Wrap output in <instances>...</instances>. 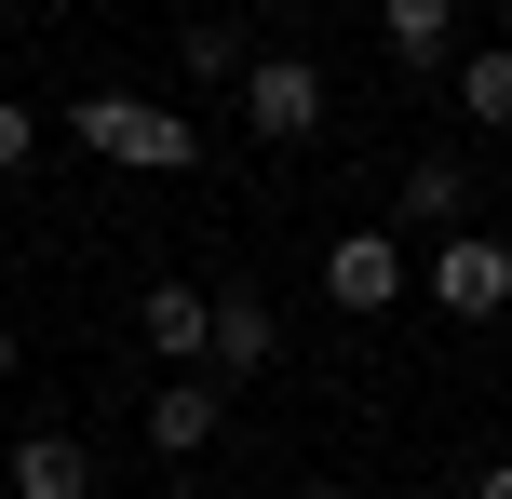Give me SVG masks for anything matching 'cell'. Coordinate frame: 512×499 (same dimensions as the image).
Wrapping results in <instances>:
<instances>
[{"instance_id": "cell-5", "label": "cell", "mask_w": 512, "mask_h": 499, "mask_svg": "<svg viewBox=\"0 0 512 499\" xmlns=\"http://www.w3.org/2000/svg\"><path fill=\"white\" fill-rule=\"evenodd\" d=\"M216 419H230V392H216V378H162V392H149V446H162V459H203Z\"/></svg>"}, {"instance_id": "cell-6", "label": "cell", "mask_w": 512, "mask_h": 499, "mask_svg": "<svg viewBox=\"0 0 512 499\" xmlns=\"http://www.w3.org/2000/svg\"><path fill=\"white\" fill-rule=\"evenodd\" d=\"M391 68H459V0H378Z\"/></svg>"}, {"instance_id": "cell-9", "label": "cell", "mask_w": 512, "mask_h": 499, "mask_svg": "<svg viewBox=\"0 0 512 499\" xmlns=\"http://www.w3.org/2000/svg\"><path fill=\"white\" fill-rule=\"evenodd\" d=\"M270 297H216V351H203V378H216V392H230V378H256V365H270Z\"/></svg>"}, {"instance_id": "cell-14", "label": "cell", "mask_w": 512, "mask_h": 499, "mask_svg": "<svg viewBox=\"0 0 512 499\" xmlns=\"http://www.w3.org/2000/svg\"><path fill=\"white\" fill-rule=\"evenodd\" d=\"M472 499H512V459H486V473H472Z\"/></svg>"}, {"instance_id": "cell-16", "label": "cell", "mask_w": 512, "mask_h": 499, "mask_svg": "<svg viewBox=\"0 0 512 499\" xmlns=\"http://www.w3.org/2000/svg\"><path fill=\"white\" fill-rule=\"evenodd\" d=\"M297 499H351V486H297Z\"/></svg>"}, {"instance_id": "cell-11", "label": "cell", "mask_w": 512, "mask_h": 499, "mask_svg": "<svg viewBox=\"0 0 512 499\" xmlns=\"http://www.w3.org/2000/svg\"><path fill=\"white\" fill-rule=\"evenodd\" d=\"M459 108L486 135H512V41H486V54H459Z\"/></svg>"}, {"instance_id": "cell-17", "label": "cell", "mask_w": 512, "mask_h": 499, "mask_svg": "<svg viewBox=\"0 0 512 499\" xmlns=\"http://www.w3.org/2000/svg\"><path fill=\"white\" fill-rule=\"evenodd\" d=\"M297 14H310V0H297Z\"/></svg>"}, {"instance_id": "cell-2", "label": "cell", "mask_w": 512, "mask_h": 499, "mask_svg": "<svg viewBox=\"0 0 512 499\" xmlns=\"http://www.w3.org/2000/svg\"><path fill=\"white\" fill-rule=\"evenodd\" d=\"M432 297H445L459 324H499V311H512V243H499V230L432 243Z\"/></svg>"}, {"instance_id": "cell-8", "label": "cell", "mask_w": 512, "mask_h": 499, "mask_svg": "<svg viewBox=\"0 0 512 499\" xmlns=\"http://www.w3.org/2000/svg\"><path fill=\"white\" fill-rule=\"evenodd\" d=\"M0 473H14V499H95V459H81V432H27Z\"/></svg>"}, {"instance_id": "cell-10", "label": "cell", "mask_w": 512, "mask_h": 499, "mask_svg": "<svg viewBox=\"0 0 512 499\" xmlns=\"http://www.w3.org/2000/svg\"><path fill=\"white\" fill-rule=\"evenodd\" d=\"M459 216H472V162L459 149L405 162V230H445V243H459Z\"/></svg>"}, {"instance_id": "cell-12", "label": "cell", "mask_w": 512, "mask_h": 499, "mask_svg": "<svg viewBox=\"0 0 512 499\" xmlns=\"http://www.w3.org/2000/svg\"><path fill=\"white\" fill-rule=\"evenodd\" d=\"M176 54H189V81H243V68H256V54H243V27H189Z\"/></svg>"}, {"instance_id": "cell-13", "label": "cell", "mask_w": 512, "mask_h": 499, "mask_svg": "<svg viewBox=\"0 0 512 499\" xmlns=\"http://www.w3.org/2000/svg\"><path fill=\"white\" fill-rule=\"evenodd\" d=\"M27 162H41V122H27L14 95H0V176H27Z\"/></svg>"}, {"instance_id": "cell-3", "label": "cell", "mask_w": 512, "mask_h": 499, "mask_svg": "<svg viewBox=\"0 0 512 499\" xmlns=\"http://www.w3.org/2000/svg\"><path fill=\"white\" fill-rule=\"evenodd\" d=\"M324 297L337 311H391L405 297V230H337L324 243Z\"/></svg>"}, {"instance_id": "cell-4", "label": "cell", "mask_w": 512, "mask_h": 499, "mask_svg": "<svg viewBox=\"0 0 512 499\" xmlns=\"http://www.w3.org/2000/svg\"><path fill=\"white\" fill-rule=\"evenodd\" d=\"M243 122L256 135H310L324 122V68H310V54H256L243 68Z\"/></svg>"}, {"instance_id": "cell-1", "label": "cell", "mask_w": 512, "mask_h": 499, "mask_svg": "<svg viewBox=\"0 0 512 499\" xmlns=\"http://www.w3.org/2000/svg\"><path fill=\"white\" fill-rule=\"evenodd\" d=\"M68 135H81V149H108V162H135V176H189V162H203V135H189L176 108H149V95H81Z\"/></svg>"}, {"instance_id": "cell-15", "label": "cell", "mask_w": 512, "mask_h": 499, "mask_svg": "<svg viewBox=\"0 0 512 499\" xmlns=\"http://www.w3.org/2000/svg\"><path fill=\"white\" fill-rule=\"evenodd\" d=\"M0 392H14V324H0Z\"/></svg>"}, {"instance_id": "cell-7", "label": "cell", "mask_w": 512, "mask_h": 499, "mask_svg": "<svg viewBox=\"0 0 512 499\" xmlns=\"http://www.w3.org/2000/svg\"><path fill=\"white\" fill-rule=\"evenodd\" d=\"M135 324H149L162 365H203V351H216V297H203V284H149V311H135Z\"/></svg>"}]
</instances>
